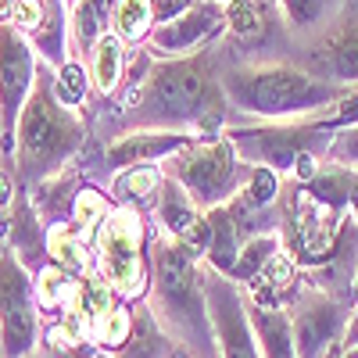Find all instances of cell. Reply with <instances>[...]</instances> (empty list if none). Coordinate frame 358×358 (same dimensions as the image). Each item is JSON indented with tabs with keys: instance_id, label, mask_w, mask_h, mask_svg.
<instances>
[{
	"instance_id": "obj_6",
	"label": "cell",
	"mask_w": 358,
	"mask_h": 358,
	"mask_svg": "<svg viewBox=\"0 0 358 358\" xmlns=\"http://www.w3.org/2000/svg\"><path fill=\"white\" fill-rule=\"evenodd\" d=\"M330 115L322 118H297V122H251V126H229L222 136L233 143L236 158L248 169L262 165L273 169L276 176L294 172V165L305 155H319L326 158V147H330Z\"/></svg>"
},
{
	"instance_id": "obj_1",
	"label": "cell",
	"mask_w": 358,
	"mask_h": 358,
	"mask_svg": "<svg viewBox=\"0 0 358 358\" xmlns=\"http://www.w3.org/2000/svg\"><path fill=\"white\" fill-rule=\"evenodd\" d=\"M226 104L255 122H297V118H322L344 126V108L355 97L348 86L326 83L305 65L287 62H255L236 65L222 79Z\"/></svg>"
},
{
	"instance_id": "obj_41",
	"label": "cell",
	"mask_w": 358,
	"mask_h": 358,
	"mask_svg": "<svg viewBox=\"0 0 358 358\" xmlns=\"http://www.w3.org/2000/svg\"><path fill=\"white\" fill-rule=\"evenodd\" d=\"M215 4H226V0H215Z\"/></svg>"
},
{
	"instance_id": "obj_10",
	"label": "cell",
	"mask_w": 358,
	"mask_h": 358,
	"mask_svg": "<svg viewBox=\"0 0 358 358\" xmlns=\"http://www.w3.org/2000/svg\"><path fill=\"white\" fill-rule=\"evenodd\" d=\"M40 76V57L29 36L15 25H0V155L15 158L18 115Z\"/></svg>"
},
{
	"instance_id": "obj_22",
	"label": "cell",
	"mask_w": 358,
	"mask_h": 358,
	"mask_svg": "<svg viewBox=\"0 0 358 358\" xmlns=\"http://www.w3.org/2000/svg\"><path fill=\"white\" fill-rule=\"evenodd\" d=\"M176 351V341L162 330V322L151 315V308L133 312V337L129 344L118 351V358H169Z\"/></svg>"
},
{
	"instance_id": "obj_37",
	"label": "cell",
	"mask_w": 358,
	"mask_h": 358,
	"mask_svg": "<svg viewBox=\"0 0 358 358\" xmlns=\"http://www.w3.org/2000/svg\"><path fill=\"white\" fill-rule=\"evenodd\" d=\"M330 358H358V348H344V351H337V355H330Z\"/></svg>"
},
{
	"instance_id": "obj_15",
	"label": "cell",
	"mask_w": 358,
	"mask_h": 358,
	"mask_svg": "<svg viewBox=\"0 0 358 358\" xmlns=\"http://www.w3.org/2000/svg\"><path fill=\"white\" fill-rule=\"evenodd\" d=\"M197 140H212V136H194L179 129H129L104 147V165L111 172L136 169V165H162L165 158H172L176 151H183Z\"/></svg>"
},
{
	"instance_id": "obj_21",
	"label": "cell",
	"mask_w": 358,
	"mask_h": 358,
	"mask_svg": "<svg viewBox=\"0 0 358 358\" xmlns=\"http://www.w3.org/2000/svg\"><path fill=\"white\" fill-rule=\"evenodd\" d=\"M43 248H47L50 265L65 268V273H72V276L94 273V244H86L83 236H76L65 222L47 229V244Z\"/></svg>"
},
{
	"instance_id": "obj_17",
	"label": "cell",
	"mask_w": 358,
	"mask_h": 358,
	"mask_svg": "<svg viewBox=\"0 0 358 358\" xmlns=\"http://www.w3.org/2000/svg\"><path fill=\"white\" fill-rule=\"evenodd\" d=\"M201 208L194 204V197L176 183V179L165 176V183L158 190V201H155V219H158V233H165L169 241H179V244H190V236L197 233L201 226Z\"/></svg>"
},
{
	"instance_id": "obj_32",
	"label": "cell",
	"mask_w": 358,
	"mask_h": 358,
	"mask_svg": "<svg viewBox=\"0 0 358 358\" xmlns=\"http://www.w3.org/2000/svg\"><path fill=\"white\" fill-rule=\"evenodd\" d=\"M326 162L341 165L348 172H358V122L337 126L330 136V147H326Z\"/></svg>"
},
{
	"instance_id": "obj_12",
	"label": "cell",
	"mask_w": 358,
	"mask_h": 358,
	"mask_svg": "<svg viewBox=\"0 0 358 358\" xmlns=\"http://www.w3.org/2000/svg\"><path fill=\"white\" fill-rule=\"evenodd\" d=\"M305 69L326 83H337L348 90L358 83V0H348L312 36Z\"/></svg>"
},
{
	"instance_id": "obj_24",
	"label": "cell",
	"mask_w": 358,
	"mask_h": 358,
	"mask_svg": "<svg viewBox=\"0 0 358 358\" xmlns=\"http://www.w3.org/2000/svg\"><path fill=\"white\" fill-rule=\"evenodd\" d=\"M111 33L122 40V43H140L155 33L158 25V11H155V0H115L111 8Z\"/></svg>"
},
{
	"instance_id": "obj_14",
	"label": "cell",
	"mask_w": 358,
	"mask_h": 358,
	"mask_svg": "<svg viewBox=\"0 0 358 358\" xmlns=\"http://www.w3.org/2000/svg\"><path fill=\"white\" fill-rule=\"evenodd\" d=\"M226 33V11L215 0H190L183 11L162 18L151 33V50L162 57H194L197 47Z\"/></svg>"
},
{
	"instance_id": "obj_7",
	"label": "cell",
	"mask_w": 358,
	"mask_h": 358,
	"mask_svg": "<svg viewBox=\"0 0 358 358\" xmlns=\"http://www.w3.org/2000/svg\"><path fill=\"white\" fill-rule=\"evenodd\" d=\"M162 172L194 197L201 212H212V208L236 201L248 179V165L236 158L233 143L226 136L197 140L183 147V151H176L172 158L162 162Z\"/></svg>"
},
{
	"instance_id": "obj_26",
	"label": "cell",
	"mask_w": 358,
	"mask_h": 358,
	"mask_svg": "<svg viewBox=\"0 0 358 358\" xmlns=\"http://www.w3.org/2000/svg\"><path fill=\"white\" fill-rule=\"evenodd\" d=\"M108 212H111V201H108L104 190H97V187H79V190H76V201H72V215H69L65 226H69L76 236H83L86 244H94V236H97V229H101V222H104Z\"/></svg>"
},
{
	"instance_id": "obj_18",
	"label": "cell",
	"mask_w": 358,
	"mask_h": 358,
	"mask_svg": "<svg viewBox=\"0 0 358 358\" xmlns=\"http://www.w3.org/2000/svg\"><path fill=\"white\" fill-rule=\"evenodd\" d=\"M248 315H251V330L258 341L262 358H297L294 351V322L283 305H265L248 297Z\"/></svg>"
},
{
	"instance_id": "obj_30",
	"label": "cell",
	"mask_w": 358,
	"mask_h": 358,
	"mask_svg": "<svg viewBox=\"0 0 358 358\" xmlns=\"http://www.w3.org/2000/svg\"><path fill=\"white\" fill-rule=\"evenodd\" d=\"M50 86H54V97L62 101L65 108L76 111L90 97V72L83 69L79 57H69V62H62V65L50 72Z\"/></svg>"
},
{
	"instance_id": "obj_35",
	"label": "cell",
	"mask_w": 358,
	"mask_h": 358,
	"mask_svg": "<svg viewBox=\"0 0 358 358\" xmlns=\"http://www.w3.org/2000/svg\"><path fill=\"white\" fill-rule=\"evenodd\" d=\"M348 215L358 222V172H351V197H348Z\"/></svg>"
},
{
	"instance_id": "obj_2",
	"label": "cell",
	"mask_w": 358,
	"mask_h": 358,
	"mask_svg": "<svg viewBox=\"0 0 358 358\" xmlns=\"http://www.w3.org/2000/svg\"><path fill=\"white\" fill-rule=\"evenodd\" d=\"M126 111H133V129H179L219 122L226 104L222 83L212 72L204 54L194 57H165L147 69L133 90L122 97Z\"/></svg>"
},
{
	"instance_id": "obj_33",
	"label": "cell",
	"mask_w": 358,
	"mask_h": 358,
	"mask_svg": "<svg viewBox=\"0 0 358 358\" xmlns=\"http://www.w3.org/2000/svg\"><path fill=\"white\" fill-rule=\"evenodd\" d=\"M18 176H15V169H8V165H0V212H8V208H15V201H18Z\"/></svg>"
},
{
	"instance_id": "obj_4",
	"label": "cell",
	"mask_w": 358,
	"mask_h": 358,
	"mask_svg": "<svg viewBox=\"0 0 358 358\" xmlns=\"http://www.w3.org/2000/svg\"><path fill=\"white\" fill-rule=\"evenodd\" d=\"M83 136H86L83 118L54 97L50 72L40 69L36 86L29 94L15 129V158H11L15 176L25 187H40L43 179H54L76 158Z\"/></svg>"
},
{
	"instance_id": "obj_8",
	"label": "cell",
	"mask_w": 358,
	"mask_h": 358,
	"mask_svg": "<svg viewBox=\"0 0 358 358\" xmlns=\"http://www.w3.org/2000/svg\"><path fill=\"white\" fill-rule=\"evenodd\" d=\"M43 326L33 294V273L8 248L0 251V358H29L40 351Z\"/></svg>"
},
{
	"instance_id": "obj_25",
	"label": "cell",
	"mask_w": 358,
	"mask_h": 358,
	"mask_svg": "<svg viewBox=\"0 0 358 358\" xmlns=\"http://www.w3.org/2000/svg\"><path fill=\"white\" fill-rule=\"evenodd\" d=\"M280 251H283L280 233H255V236H248V241L241 244V255H236L233 280L241 283V287H251L265 273V265L273 262Z\"/></svg>"
},
{
	"instance_id": "obj_9",
	"label": "cell",
	"mask_w": 358,
	"mask_h": 358,
	"mask_svg": "<svg viewBox=\"0 0 358 358\" xmlns=\"http://www.w3.org/2000/svg\"><path fill=\"white\" fill-rule=\"evenodd\" d=\"M341 222H344V215H337V212H330V208L315 204L305 194V187L290 183V194L283 201L280 241H283L287 258L297 265V273H308V268H315L326 255H330Z\"/></svg>"
},
{
	"instance_id": "obj_31",
	"label": "cell",
	"mask_w": 358,
	"mask_h": 358,
	"mask_svg": "<svg viewBox=\"0 0 358 358\" xmlns=\"http://www.w3.org/2000/svg\"><path fill=\"white\" fill-rule=\"evenodd\" d=\"M226 33L236 40H258L265 33V4L262 0H226Z\"/></svg>"
},
{
	"instance_id": "obj_34",
	"label": "cell",
	"mask_w": 358,
	"mask_h": 358,
	"mask_svg": "<svg viewBox=\"0 0 358 358\" xmlns=\"http://www.w3.org/2000/svg\"><path fill=\"white\" fill-rule=\"evenodd\" d=\"M344 348H358V301L351 305L348 312V322H344V337H341V351Z\"/></svg>"
},
{
	"instance_id": "obj_29",
	"label": "cell",
	"mask_w": 358,
	"mask_h": 358,
	"mask_svg": "<svg viewBox=\"0 0 358 358\" xmlns=\"http://www.w3.org/2000/svg\"><path fill=\"white\" fill-rule=\"evenodd\" d=\"M283 197V176H276L273 169H248V179H244V190L236 197V204L244 212H265V208H276Z\"/></svg>"
},
{
	"instance_id": "obj_19",
	"label": "cell",
	"mask_w": 358,
	"mask_h": 358,
	"mask_svg": "<svg viewBox=\"0 0 358 358\" xmlns=\"http://www.w3.org/2000/svg\"><path fill=\"white\" fill-rule=\"evenodd\" d=\"M126 54L129 47L118 40L111 29L97 36V43L90 47V86L97 90V94H115L118 86L126 79Z\"/></svg>"
},
{
	"instance_id": "obj_11",
	"label": "cell",
	"mask_w": 358,
	"mask_h": 358,
	"mask_svg": "<svg viewBox=\"0 0 358 358\" xmlns=\"http://www.w3.org/2000/svg\"><path fill=\"white\" fill-rule=\"evenodd\" d=\"M204 301L219 358H262L248 315V294L241 283L204 265Z\"/></svg>"
},
{
	"instance_id": "obj_5",
	"label": "cell",
	"mask_w": 358,
	"mask_h": 358,
	"mask_svg": "<svg viewBox=\"0 0 358 358\" xmlns=\"http://www.w3.org/2000/svg\"><path fill=\"white\" fill-rule=\"evenodd\" d=\"M94 273L111 283L126 305L147 301L151 262H147V222L136 208L111 204L94 236Z\"/></svg>"
},
{
	"instance_id": "obj_3",
	"label": "cell",
	"mask_w": 358,
	"mask_h": 358,
	"mask_svg": "<svg viewBox=\"0 0 358 358\" xmlns=\"http://www.w3.org/2000/svg\"><path fill=\"white\" fill-rule=\"evenodd\" d=\"M147 244H151V251H147V262H151L147 308H151V315L194 358H219L212 322H208L201 255L179 241H169L165 233H147Z\"/></svg>"
},
{
	"instance_id": "obj_38",
	"label": "cell",
	"mask_w": 358,
	"mask_h": 358,
	"mask_svg": "<svg viewBox=\"0 0 358 358\" xmlns=\"http://www.w3.org/2000/svg\"><path fill=\"white\" fill-rule=\"evenodd\" d=\"M358 301V273H355V290H351V305Z\"/></svg>"
},
{
	"instance_id": "obj_23",
	"label": "cell",
	"mask_w": 358,
	"mask_h": 358,
	"mask_svg": "<svg viewBox=\"0 0 358 358\" xmlns=\"http://www.w3.org/2000/svg\"><path fill=\"white\" fill-rule=\"evenodd\" d=\"M76 287H79V276L65 273L57 265H43L36 280H33V294H36V308L40 315H62L76 305Z\"/></svg>"
},
{
	"instance_id": "obj_40",
	"label": "cell",
	"mask_w": 358,
	"mask_h": 358,
	"mask_svg": "<svg viewBox=\"0 0 358 358\" xmlns=\"http://www.w3.org/2000/svg\"><path fill=\"white\" fill-rule=\"evenodd\" d=\"M65 4H72V8H76V4H79V0H65Z\"/></svg>"
},
{
	"instance_id": "obj_20",
	"label": "cell",
	"mask_w": 358,
	"mask_h": 358,
	"mask_svg": "<svg viewBox=\"0 0 358 358\" xmlns=\"http://www.w3.org/2000/svg\"><path fill=\"white\" fill-rule=\"evenodd\" d=\"M162 183H165L162 165L122 169V172H115V179H111V204H126V208H136V212H140V204L155 208Z\"/></svg>"
},
{
	"instance_id": "obj_28",
	"label": "cell",
	"mask_w": 358,
	"mask_h": 358,
	"mask_svg": "<svg viewBox=\"0 0 358 358\" xmlns=\"http://www.w3.org/2000/svg\"><path fill=\"white\" fill-rule=\"evenodd\" d=\"M133 337V308L126 301H118L115 308H108L94 326H90V344L104 348V351H122Z\"/></svg>"
},
{
	"instance_id": "obj_39",
	"label": "cell",
	"mask_w": 358,
	"mask_h": 358,
	"mask_svg": "<svg viewBox=\"0 0 358 358\" xmlns=\"http://www.w3.org/2000/svg\"><path fill=\"white\" fill-rule=\"evenodd\" d=\"M29 358H47V355H43V351H36V355H29Z\"/></svg>"
},
{
	"instance_id": "obj_27",
	"label": "cell",
	"mask_w": 358,
	"mask_h": 358,
	"mask_svg": "<svg viewBox=\"0 0 358 358\" xmlns=\"http://www.w3.org/2000/svg\"><path fill=\"white\" fill-rule=\"evenodd\" d=\"M287 25L294 29V33H319V29L330 22L348 0H276Z\"/></svg>"
},
{
	"instance_id": "obj_36",
	"label": "cell",
	"mask_w": 358,
	"mask_h": 358,
	"mask_svg": "<svg viewBox=\"0 0 358 358\" xmlns=\"http://www.w3.org/2000/svg\"><path fill=\"white\" fill-rule=\"evenodd\" d=\"M90 358H118L115 351H104V348H94V351H90Z\"/></svg>"
},
{
	"instance_id": "obj_13",
	"label": "cell",
	"mask_w": 358,
	"mask_h": 358,
	"mask_svg": "<svg viewBox=\"0 0 358 358\" xmlns=\"http://www.w3.org/2000/svg\"><path fill=\"white\" fill-rule=\"evenodd\" d=\"M351 305L326 297L319 290H305L294 301L290 322H294V351L297 358H330L341 351L344 322Z\"/></svg>"
},
{
	"instance_id": "obj_16",
	"label": "cell",
	"mask_w": 358,
	"mask_h": 358,
	"mask_svg": "<svg viewBox=\"0 0 358 358\" xmlns=\"http://www.w3.org/2000/svg\"><path fill=\"white\" fill-rule=\"evenodd\" d=\"M355 273H358V222L351 215H344L330 255H326L315 268L301 273V276H305L308 290H319L326 297H337V301H348L351 305Z\"/></svg>"
}]
</instances>
